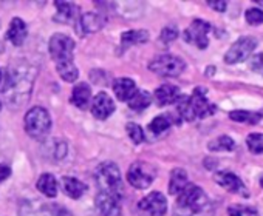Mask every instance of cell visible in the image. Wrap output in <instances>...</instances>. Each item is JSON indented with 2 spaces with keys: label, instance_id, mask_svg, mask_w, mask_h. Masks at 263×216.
<instances>
[{
  "label": "cell",
  "instance_id": "4",
  "mask_svg": "<svg viewBox=\"0 0 263 216\" xmlns=\"http://www.w3.org/2000/svg\"><path fill=\"white\" fill-rule=\"evenodd\" d=\"M95 179L98 182L99 191L111 193L118 198H122L124 185H122V179H121V171L116 164H113V162L101 164L95 171Z\"/></svg>",
  "mask_w": 263,
  "mask_h": 216
},
{
  "label": "cell",
  "instance_id": "14",
  "mask_svg": "<svg viewBox=\"0 0 263 216\" xmlns=\"http://www.w3.org/2000/svg\"><path fill=\"white\" fill-rule=\"evenodd\" d=\"M115 112V102L107 93H98L91 102V113L96 119L104 121L110 118Z\"/></svg>",
  "mask_w": 263,
  "mask_h": 216
},
{
  "label": "cell",
  "instance_id": "10",
  "mask_svg": "<svg viewBox=\"0 0 263 216\" xmlns=\"http://www.w3.org/2000/svg\"><path fill=\"white\" fill-rule=\"evenodd\" d=\"M212 30L211 24L201 19H195L191 27L184 31V40L187 44L195 45L200 50H204L209 45V39H208V33Z\"/></svg>",
  "mask_w": 263,
  "mask_h": 216
},
{
  "label": "cell",
  "instance_id": "35",
  "mask_svg": "<svg viewBox=\"0 0 263 216\" xmlns=\"http://www.w3.org/2000/svg\"><path fill=\"white\" fill-rule=\"evenodd\" d=\"M177 37H178V30H177V27L169 25V27H166V28L161 31V37H160V39H161L164 44H171V42H174Z\"/></svg>",
  "mask_w": 263,
  "mask_h": 216
},
{
  "label": "cell",
  "instance_id": "39",
  "mask_svg": "<svg viewBox=\"0 0 263 216\" xmlns=\"http://www.w3.org/2000/svg\"><path fill=\"white\" fill-rule=\"evenodd\" d=\"M0 82H2V71H0Z\"/></svg>",
  "mask_w": 263,
  "mask_h": 216
},
{
  "label": "cell",
  "instance_id": "31",
  "mask_svg": "<svg viewBox=\"0 0 263 216\" xmlns=\"http://www.w3.org/2000/svg\"><path fill=\"white\" fill-rule=\"evenodd\" d=\"M246 145L251 153L263 155V133H251L246 138Z\"/></svg>",
  "mask_w": 263,
  "mask_h": 216
},
{
  "label": "cell",
  "instance_id": "13",
  "mask_svg": "<svg viewBox=\"0 0 263 216\" xmlns=\"http://www.w3.org/2000/svg\"><path fill=\"white\" fill-rule=\"evenodd\" d=\"M95 204L102 216H121V198L111 193L99 191L96 195Z\"/></svg>",
  "mask_w": 263,
  "mask_h": 216
},
{
  "label": "cell",
  "instance_id": "29",
  "mask_svg": "<svg viewBox=\"0 0 263 216\" xmlns=\"http://www.w3.org/2000/svg\"><path fill=\"white\" fill-rule=\"evenodd\" d=\"M172 125V119L166 115L163 116H157L151 124H149V132L154 135H161L164 133L169 127Z\"/></svg>",
  "mask_w": 263,
  "mask_h": 216
},
{
  "label": "cell",
  "instance_id": "33",
  "mask_svg": "<svg viewBox=\"0 0 263 216\" xmlns=\"http://www.w3.org/2000/svg\"><path fill=\"white\" fill-rule=\"evenodd\" d=\"M228 213L229 216H258L254 207H246V205H231L228 208Z\"/></svg>",
  "mask_w": 263,
  "mask_h": 216
},
{
  "label": "cell",
  "instance_id": "37",
  "mask_svg": "<svg viewBox=\"0 0 263 216\" xmlns=\"http://www.w3.org/2000/svg\"><path fill=\"white\" fill-rule=\"evenodd\" d=\"M208 5H209L211 8H214L215 11H218V13H224V10H226V7H228L226 2H209Z\"/></svg>",
  "mask_w": 263,
  "mask_h": 216
},
{
  "label": "cell",
  "instance_id": "5",
  "mask_svg": "<svg viewBox=\"0 0 263 216\" xmlns=\"http://www.w3.org/2000/svg\"><path fill=\"white\" fill-rule=\"evenodd\" d=\"M50 128H51V118L45 108L33 106L25 115V130L33 139L37 141L45 139Z\"/></svg>",
  "mask_w": 263,
  "mask_h": 216
},
{
  "label": "cell",
  "instance_id": "24",
  "mask_svg": "<svg viewBox=\"0 0 263 216\" xmlns=\"http://www.w3.org/2000/svg\"><path fill=\"white\" fill-rule=\"evenodd\" d=\"M149 40V33L146 30H130L121 34V45L124 50L130 48L132 45L146 44Z\"/></svg>",
  "mask_w": 263,
  "mask_h": 216
},
{
  "label": "cell",
  "instance_id": "40",
  "mask_svg": "<svg viewBox=\"0 0 263 216\" xmlns=\"http://www.w3.org/2000/svg\"><path fill=\"white\" fill-rule=\"evenodd\" d=\"M0 108H2V102H0Z\"/></svg>",
  "mask_w": 263,
  "mask_h": 216
},
{
  "label": "cell",
  "instance_id": "38",
  "mask_svg": "<svg viewBox=\"0 0 263 216\" xmlns=\"http://www.w3.org/2000/svg\"><path fill=\"white\" fill-rule=\"evenodd\" d=\"M10 176H11V168L7 167V165H0V182L5 181Z\"/></svg>",
  "mask_w": 263,
  "mask_h": 216
},
{
  "label": "cell",
  "instance_id": "6",
  "mask_svg": "<svg viewBox=\"0 0 263 216\" xmlns=\"http://www.w3.org/2000/svg\"><path fill=\"white\" fill-rule=\"evenodd\" d=\"M149 70L158 76L175 77V76H180L186 70V62L178 56L163 54V56H157L154 60H151Z\"/></svg>",
  "mask_w": 263,
  "mask_h": 216
},
{
  "label": "cell",
  "instance_id": "32",
  "mask_svg": "<svg viewBox=\"0 0 263 216\" xmlns=\"http://www.w3.org/2000/svg\"><path fill=\"white\" fill-rule=\"evenodd\" d=\"M125 130H127V135L130 136V139L134 141L135 144H141L144 141V133H143V128L135 124V122H128L125 125Z\"/></svg>",
  "mask_w": 263,
  "mask_h": 216
},
{
  "label": "cell",
  "instance_id": "27",
  "mask_svg": "<svg viewBox=\"0 0 263 216\" xmlns=\"http://www.w3.org/2000/svg\"><path fill=\"white\" fill-rule=\"evenodd\" d=\"M151 102H152L151 93H147V91H138L134 96V99L128 102V106H130V110H134V112H143V110H146V108L151 105Z\"/></svg>",
  "mask_w": 263,
  "mask_h": 216
},
{
  "label": "cell",
  "instance_id": "30",
  "mask_svg": "<svg viewBox=\"0 0 263 216\" xmlns=\"http://www.w3.org/2000/svg\"><path fill=\"white\" fill-rule=\"evenodd\" d=\"M235 148V142L229 136H220L209 142V150L212 152H232Z\"/></svg>",
  "mask_w": 263,
  "mask_h": 216
},
{
  "label": "cell",
  "instance_id": "25",
  "mask_svg": "<svg viewBox=\"0 0 263 216\" xmlns=\"http://www.w3.org/2000/svg\"><path fill=\"white\" fill-rule=\"evenodd\" d=\"M37 190L48 198H54L58 195V182H56L54 176L50 173L42 175L37 181Z\"/></svg>",
  "mask_w": 263,
  "mask_h": 216
},
{
  "label": "cell",
  "instance_id": "3",
  "mask_svg": "<svg viewBox=\"0 0 263 216\" xmlns=\"http://www.w3.org/2000/svg\"><path fill=\"white\" fill-rule=\"evenodd\" d=\"M178 113L184 121L204 119L215 113V105H212L203 88H195L191 96H181L177 102Z\"/></svg>",
  "mask_w": 263,
  "mask_h": 216
},
{
  "label": "cell",
  "instance_id": "26",
  "mask_svg": "<svg viewBox=\"0 0 263 216\" xmlns=\"http://www.w3.org/2000/svg\"><path fill=\"white\" fill-rule=\"evenodd\" d=\"M229 118L235 122H241V124H257L261 118L263 113H254V112H245V110H237V112H231Z\"/></svg>",
  "mask_w": 263,
  "mask_h": 216
},
{
  "label": "cell",
  "instance_id": "18",
  "mask_svg": "<svg viewBox=\"0 0 263 216\" xmlns=\"http://www.w3.org/2000/svg\"><path fill=\"white\" fill-rule=\"evenodd\" d=\"M27 34H28V30H27L25 22L19 17H14L7 31V40H10L16 47H21L25 42Z\"/></svg>",
  "mask_w": 263,
  "mask_h": 216
},
{
  "label": "cell",
  "instance_id": "16",
  "mask_svg": "<svg viewBox=\"0 0 263 216\" xmlns=\"http://www.w3.org/2000/svg\"><path fill=\"white\" fill-rule=\"evenodd\" d=\"M102 27H104V19L99 14H96V13H87V14H84V16L79 17L78 25H76V31L82 37V36H87V34L98 33Z\"/></svg>",
  "mask_w": 263,
  "mask_h": 216
},
{
  "label": "cell",
  "instance_id": "7",
  "mask_svg": "<svg viewBox=\"0 0 263 216\" xmlns=\"http://www.w3.org/2000/svg\"><path fill=\"white\" fill-rule=\"evenodd\" d=\"M157 176V170L154 165L147 164V162H134L130 165L128 171H127V181L132 187H135L138 190H144L147 188Z\"/></svg>",
  "mask_w": 263,
  "mask_h": 216
},
{
  "label": "cell",
  "instance_id": "23",
  "mask_svg": "<svg viewBox=\"0 0 263 216\" xmlns=\"http://www.w3.org/2000/svg\"><path fill=\"white\" fill-rule=\"evenodd\" d=\"M56 16H54V20L56 22H61V24H70L71 20L76 19L78 16V7L74 4H70V2H56Z\"/></svg>",
  "mask_w": 263,
  "mask_h": 216
},
{
  "label": "cell",
  "instance_id": "36",
  "mask_svg": "<svg viewBox=\"0 0 263 216\" xmlns=\"http://www.w3.org/2000/svg\"><path fill=\"white\" fill-rule=\"evenodd\" d=\"M251 70H254L255 73L263 74V54H257L252 57L251 60Z\"/></svg>",
  "mask_w": 263,
  "mask_h": 216
},
{
  "label": "cell",
  "instance_id": "17",
  "mask_svg": "<svg viewBox=\"0 0 263 216\" xmlns=\"http://www.w3.org/2000/svg\"><path fill=\"white\" fill-rule=\"evenodd\" d=\"M113 93L115 96L122 100V102H130L132 99H134V96L138 93L137 90V83L128 79V77H119L113 82Z\"/></svg>",
  "mask_w": 263,
  "mask_h": 216
},
{
  "label": "cell",
  "instance_id": "21",
  "mask_svg": "<svg viewBox=\"0 0 263 216\" xmlns=\"http://www.w3.org/2000/svg\"><path fill=\"white\" fill-rule=\"evenodd\" d=\"M189 185L187 173L183 168H175L171 173V181H169V193L174 196H178L183 193V190Z\"/></svg>",
  "mask_w": 263,
  "mask_h": 216
},
{
  "label": "cell",
  "instance_id": "8",
  "mask_svg": "<svg viewBox=\"0 0 263 216\" xmlns=\"http://www.w3.org/2000/svg\"><path fill=\"white\" fill-rule=\"evenodd\" d=\"M19 216H71L68 210L54 204L41 201H24L19 207Z\"/></svg>",
  "mask_w": 263,
  "mask_h": 216
},
{
  "label": "cell",
  "instance_id": "9",
  "mask_svg": "<svg viewBox=\"0 0 263 216\" xmlns=\"http://www.w3.org/2000/svg\"><path fill=\"white\" fill-rule=\"evenodd\" d=\"M50 54L56 60V63L71 62L74 51V40L65 34H54L50 39Z\"/></svg>",
  "mask_w": 263,
  "mask_h": 216
},
{
  "label": "cell",
  "instance_id": "12",
  "mask_svg": "<svg viewBox=\"0 0 263 216\" xmlns=\"http://www.w3.org/2000/svg\"><path fill=\"white\" fill-rule=\"evenodd\" d=\"M138 207L149 216H164L167 211V199L163 193L152 191L140 201Z\"/></svg>",
  "mask_w": 263,
  "mask_h": 216
},
{
  "label": "cell",
  "instance_id": "1",
  "mask_svg": "<svg viewBox=\"0 0 263 216\" xmlns=\"http://www.w3.org/2000/svg\"><path fill=\"white\" fill-rule=\"evenodd\" d=\"M36 71L31 65L27 62H16L7 70L5 76V85L2 88V93L7 97V102L13 106L24 105L33 90Z\"/></svg>",
  "mask_w": 263,
  "mask_h": 216
},
{
  "label": "cell",
  "instance_id": "34",
  "mask_svg": "<svg viewBox=\"0 0 263 216\" xmlns=\"http://www.w3.org/2000/svg\"><path fill=\"white\" fill-rule=\"evenodd\" d=\"M245 17H246V22L249 25H254L255 27V25H260L263 22V11L258 10V8H251V10L246 11Z\"/></svg>",
  "mask_w": 263,
  "mask_h": 216
},
{
  "label": "cell",
  "instance_id": "11",
  "mask_svg": "<svg viewBox=\"0 0 263 216\" xmlns=\"http://www.w3.org/2000/svg\"><path fill=\"white\" fill-rule=\"evenodd\" d=\"M255 47H257V40L254 37H241L224 54V62L229 65L243 62L251 56V53L255 50Z\"/></svg>",
  "mask_w": 263,
  "mask_h": 216
},
{
  "label": "cell",
  "instance_id": "28",
  "mask_svg": "<svg viewBox=\"0 0 263 216\" xmlns=\"http://www.w3.org/2000/svg\"><path fill=\"white\" fill-rule=\"evenodd\" d=\"M56 70L59 73V76L65 80V82H74L79 76V71L74 65V62H62V63H56Z\"/></svg>",
  "mask_w": 263,
  "mask_h": 216
},
{
  "label": "cell",
  "instance_id": "22",
  "mask_svg": "<svg viewBox=\"0 0 263 216\" xmlns=\"http://www.w3.org/2000/svg\"><path fill=\"white\" fill-rule=\"evenodd\" d=\"M61 184H62V190L65 191V195L70 196L71 199H79L87 191V185L76 178L65 176L62 178Z\"/></svg>",
  "mask_w": 263,
  "mask_h": 216
},
{
  "label": "cell",
  "instance_id": "15",
  "mask_svg": "<svg viewBox=\"0 0 263 216\" xmlns=\"http://www.w3.org/2000/svg\"><path fill=\"white\" fill-rule=\"evenodd\" d=\"M214 179H215V182L220 187L226 188L228 191L237 193V195H243V196L248 198V190H246L243 181L237 175H234L231 171H218V173H215Z\"/></svg>",
  "mask_w": 263,
  "mask_h": 216
},
{
  "label": "cell",
  "instance_id": "19",
  "mask_svg": "<svg viewBox=\"0 0 263 216\" xmlns=\"http://www.w3.org/2000/svg\"><path fill=\"white\" fill-rule=\"evenodd\" d=\"M154 97L157 100V103L160 106L163 105H171V103H177L178 99L181 97L180 96V90L174 85H169V83H164L161 87H158L154 93Z\"/></svg>",
  "mask_w": 263,
  "mask_h": 216
},
{
  "label": "cell",
  "instance_id": "2",
  "mask_svg": "<svg viewBox=\"0 0 263 216\" xmlns=\"http://www.w3.org/2000/svg\"><path fill=\"white\" fill-rule=\"evenodd\" d=\"M212 207L203 191L195 184H191L177 196V204L174 208V216H211Z\"/></svg>",
  "mask_w": 263,
  "mask_h": 216
},
{
  "label": "cell",
  "instance_id": "20",
  "mask_svg": "<svg viewBox=\"0 0 263 216\" xmlns=\"http://www.w3.org/2000/svg\"><path fill=\"white\" fill-rule=\"evenodd\" d=\"M91 100V88L88 87V83L82 82V83H78L74 88H73V93H71V97H70V102L78 106L79 110H85L88 106Z\"/></svg>",
  "mask_w": 263,
  "mask_h": 216
}]
</instances>
